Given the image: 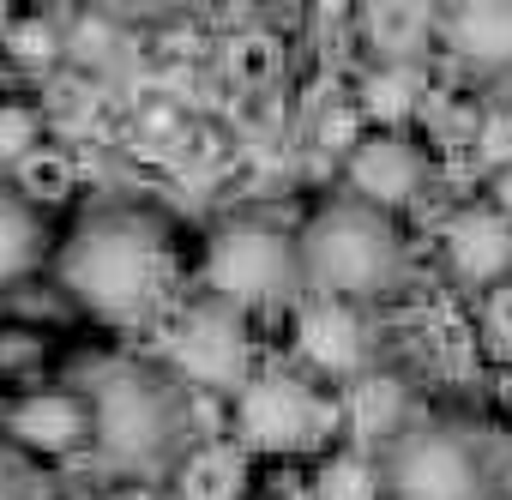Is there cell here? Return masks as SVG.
I'll use <instances>...</instances> for the list:
<instances>
[{
    "instance_id": "cell-6",
    "label": "cell",
    "mask_w": 512,
    "mask_h": 500,
    "mask_svg": "<svg viewBox=\"0 0 512 500\" xmlns=\"http://www.w3.org/2000/svg\"><path fill=\"white\" fill-rule=\"evenodd\" d=\"M338 422V404L320 398V386H308L290 368H253L235 392V440L253 452H302L314 446L326 428Z\"/></svg>"
},
{
    "instance_id": "cell-19",
    "label": "cell",
    "mask_w": 512,
    "mask_h": 500,
    "mask_svg": "<svg viewBox=\"0 0 512 500\" xmlns=\"http://www.w3.org/2000/svg\"><path fill=\"white\" fill-rule=\"evenodd\" d=\"M0 500H61L49 464L31 458V452H19L7 434H0Z\"/></svg>"
},
{
    "instance_id": "cell-7",
    "label": "cell",
    "mask_w": 512,
    "mask_h": 500,
    "mask_svg": "<svg viewBox=\"0 0 512 500\" xmlns=\"http://www.w3.org/2000/svg\"><path fill=\"white\" fill-rule=\"evenodd\" d=\"M169 368L187 386L205 392H241V380L253 374V338H247V314L223 308V302H193L175 332H169Z\"/></svg>"
},
{
    "instance_id": "cell-23",
    "label": "cell",
    "mask_w": 512,
    "mask_h": 500,
    "mask_svg": "<svg viewBox=\"0 0 512 500\" xmlns=\"http://www.w3.org/2000/svg\"><path fill=\"white\" fill-rule=\"evenodd\" d=\"M7 49L19 55V61H55L61 55V31L43 19V13H13V31H7Z\"/></svg>"
},
{
    "instance_id": "cell-5",
    "label": "cell",
    "mask_w": 512,
    "mask_h": 500,
    "mask_svg": "<svg viewBox=\"0 0 512 500\" xmlns=\"http://www.w3.org/2000/svg\"><path fill=\"white\" fill-rule=\"evenodd\" d=\"M205 290L211 302L247 314V308H278L302 290L296 260V229L272 217H229L205 241Z\"/></svg>"
},
{
    "instance_id": "cell-12",
    "label": "cell",
    "mask_w": 512,
    "mask_h": 500,
    "mask_svg": "<svg viewBox=\"0 0 512 500\" xmlns=\"http://www.w3.org/2000/svg\"><path fill=\"white\" fill-rule=\"evenodd\" d=\"M440 31L470 67L512 73V0H458V7H446Z\"/></svg>"
},
{
    "instance_id": "cell-25",
    "label": "cell",
    "mask_w": 512,
    "mask_h": 500,
    "mask_svg": "<svg viewBox=\"0 0 512 500\" xmlns=\"http://www.w3.org/2000/svg\"><path fill=\"white\" fill-rule=\"evenodd\" d=\"M488 205L512 223V163H494V175H488Z\"/></svg>"
},
{
    "instance_id": "cell-17",
    "label": "cell",
    "mask_w": 512,
    "mask_h": 500,
    "mask_svg": "<svg viewBox=\"0 0 512 500\" xmlns=\"http://www.w3.org/2000/svg\"><path fill=\"white\" fill-rule=\"evenodd\" d=\"M314 500H386V476L368 452L344 446V452H326L320 470H314Z\"/></svg>"
},
{
    "instance_id": "cell-15",
    "label": "cell",
    "mask_w": 512,
    "mask_h": 500,
    "mask_svg": "<svg viewBox=\"0 0 512 500\" xmlns=\"http://www.w3.org/2000/svg\"><path fill=\"white\" fill-rule=\"evenodd\" d=\"M49 254V223L43 211L13 187V181H0V284H19L43 266Z\"/></svg>"
},
{
    "instance_id": "cell-16",
    "label": "cell",
    "mask_w": 512,
    "mask_h": 500,
    "mask_svg": "<svg viewBox=\"0 0 512 500\" xmlns=\"http://www.w3.org/2000/svg\"><path fill=\"white\" fill-rule=\"evenodd\" d=\"M404 410H410L404 380L368 374V380H356V392H350V404H344V422H350L362 440H398V434H404Z\"/></svg>"
},
{
    "instance_id": "cell-13",
    "label": "cell",
    "mask_w": 512,
    "mask_h": 500,
    "mask_svg": "<svg viewBox=\"0 0 512 500\" xmlns=\"http://www.w3.org/2000/svg\"><path fill=\"white\" fill-rule=\"evenodd\" d=\"M434 25L440 19H434V7H422V0H368L362 7V37L386 67H410Z\"/></svg>"
},
{
    "instance_id": "cell-3",
    "label": "cell",
    "mask_w": 512,
    "mask_h": 500,
    "mask_svg": "<svg viewBox=\"0 0 512 500\" xmlns=\"http://www.w3.org/2000/svg\"><path fill=\"white\" fill-rule=\"evenodd\" d=\"M73 392L91 410V446H103V458L115 464H157L181 446V392L163 368L139 362V356H85Z\"/></svg>"
},
{
    "instance_id": "cell-11",
    "label": "cell",
    "mask_w": 512,
    "mask_h": 500,
    "mask_svg": "<svg viewBox=\"0 0 512 500\" xmlns=\"http://www.w3.org/2000/svg\"><path fill=\"white\" fill-rule=\"evenodd\" d=\"M296 344L314 368L350 380L368 368V320L356 302H332V296H314L302 314H296Z\"/></svg>"
},
{
    "instance_id": "cell-14",
    "label": "cell",
    "mask_w": 512,
    "mask_h": 500,
    "mask_svg": "<svg viewBox=\"0 0 512 500\" xmlns=\"http://www.w3.org/2000/svg\"><path fill=\"white\" fill-rule=\"evenodd\" d=\"M247 488V446L241 440H205L181 452L175 464V500H241Z\"/></svg>"
},
{
    "instance_id": "cell-1",
    "label": "cell",
    "mask_w": 512,
    "mask_h": 500,
    "mask_svg": "<svg viewBox=\"0 0 512 500\" xmlns=\"http://www.w3.org/2000/svg\"><path fill=\"white\" fill-rule=\"evenodd\" d=\"M55 284L91 320L139 326L175 290V235L157 211L97 205L55 247Z\"/></svg>"
},
{
    "instance_id": "cell-18",
    "label": "cell",
    "mask_w": 512,
    "mask_h": 500,
    "mask_svg": "<svg viewBox=\"0 0 512 500\" xmlns=\"http://www.w3.org/2000/svg\"><path fill=\"white\" fill-rule=\"evenodd\" d=\"M416 91H422V85H416V67H386V61H380V67L362 79V103H356V109H362L368 127H404V115L416 109Z\"/></svg>"
},
{
    "instance_id": "cell-8",
    "label": "cell",
    "mask_w": 512,
    "mask_h": 500,
    "mask_svg": "<svg viewBox=\"0 0 512 500\" xmlns=\"http://www.w3.org/2000/svg\"><path fill=\"white\" fill-rule=\"evenodd\" d=\"M344 175H350V193L392 211L410 205L428 181V163H422V145L404 133V127H368L350 151H344Z\"/></svg>"
},
{
    "instance_id": "cell-10",
    "label": "cell",
    "mask_w": 512,
    "mask_h": 500,
    "mask_svg": "<svg viewBox=\"0 0 512 500\" xmlns=\"http://www.w3.org/2000/svg\"><path fill=\"white\" fill-rule=\"evenodd\" d=\"M446 266L470 290H488V284L512 278V223L488 199H470V205L452 211V223H446Z\"/></svg>"
},
{
    "instance_id": "cell-21",
    "label": "cell",
    "mask_w": 512,
    "mask_h": 500,
    "mask_svg": "<svg viewBox=\"0 0 512 500\" xmlns=\"http://www.w3.org/2000/svg\"><path fill=\"white\" fill-rule=\"evenodd\" d=\"M37 145H43V115L31 103L0 97V169H19Z\"/></svg>"
},
{
    "instance_id": "cell-22",
    "label": "cell",
    "mask_w": 512,
    "mask_h": 500,
    "mask_svg": "<svg viewBox=\"0 0 512 500\" xmlns=\"http://www.w3.org/2000/svg\"><path fill=\"white\" fill-rule=\"evenodd\" d=\"M43 356H49V344H43L37 332L0 326V380H31V374L43 368Z\"/></svg>"
},
{
    "instance_id": "cell-24",
    "label": "cell",
    "mask_w": 512,
    "mask_h": 500,
    "mask_svg": "<svg viewBox=\"0 0 512 500\" xmlns=\"http://www.w3.org/2000/svg\"><path fill=\"white\" fill-rule=\"evenodd\" d=\"M482 326H488V338H494V344H506V350H512V278H500V284H488V290H482Z\"/></svg>"
},
{
    "instance_id": "cell-26",
    "label": "cell",
    "mask_w": 512,
    "mask_h": 500,
    "mask_svg": "<svg viewBox=\"0 0 512 500\" xmlns=\"http://www.w3.org/2000/svg\"><path fill=\"white\" fill-rule=\"evenodd\" d=\"M7 31H13V7H0V43H7Z\"/></svg>"
},
{
    "instance_id": "cell-4",
    "label": "cell",
    "mask_w": 512,
    "mask_h": 500,
    "mask_svg": "<svg viewBox=\"0 0 512 500\" xmlns=\"http://www.w3.org/2000/svg\"><path fill=\"white\" fill-rule=\"evenodd\" d=\"M380 476H386V500H500V464L488 440L458 422L404 428Z\"/></svg>"
},
{
    "instance_id": "cell-9",
    "label": "cell",
    "mask_w": 512,
    "mask_h": 500,
    "mask_svg": "<svg viewBox=\"0 0 512 500\" xmlns=\"http://www.w3.org/2000/svg\"><path fill=\"white\" fill-rule=\"evenodd\" d=\"M7 440L31 458H67L91 446V410L73 386H31L7 410Z\"/></svg>"
},
{
    "instance_id": "cell-20",
    "label": "cell",
    "mask_w": 512,
    "mask_h": 500,
    "mask_svg": "<svg viewBox=\"0 0 512 500\" xmlns=\"http://www.w3.org/2000/svg\"><path fill=\"white\" fill-rule=\"evenodd\" d=\"M13 187L37 205V199H61L67 187H73V163L61 157V151H49V145H37L19 169H13Z\"/></svg>"
},
{
    "instance_id": "cell-2",
    "label": "cell",
    "mask_w": 512,
    "mask_h": 500,
    "mask_svg": "<svg viewBox=\"0 0 512 500\" xmlns=\"http://www.w3.org/2000/svg\"><path fill=\"white\" fill-rule=\"evenodd\" d=\"M296 260H302V290L362 308V302L398 290L404 229H398L392 211H380L356 193H332L296 229Z\"/></svg>"
}]
</instances>
